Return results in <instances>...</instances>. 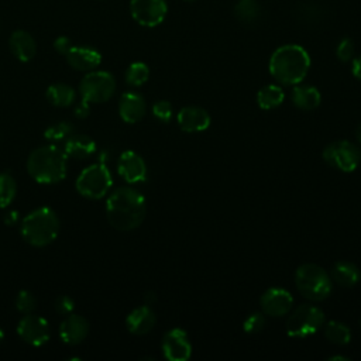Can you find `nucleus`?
I'll list each match as a JSON object with an SVG mask.
<instances>
[{
  "label": "nucleus",
  "mask_w": 361,
  "mask_h": 361,
  "mask_svg": "<svg viewBox=\"0 0 361 361\" xmlns=\"http://www.w3.org/2000/svg\"><path fill=\"white\" fill-rule=\"evenodd\" d=\"M147 204L144 196L130 186L117 188L107 199L106 216L113 228L130 231L145 219Z\"/></svg>",
  "instance_id": "1"
},
{
  "label": "nucleus",
  "mask_w": 361,
  "mask_h": 361,
  "mask_svg": "<svg viewBox=\"0 0 361 361\" xmlns=\"http://www.w3.org/2000/svg\"><path fill=\"white\" fill-rule=\"evenodd\" d=\"M309 68L307 51L296 44L276 48L269 58V73L281 85H299L306 78Z\"/></svg>",
  "instance_id": "2"
},
{
  "label": "nucleus",
  "mask_w": 361,
  "mask_h": 361,
  "mask_svg": "<svg viewBox=\"0 0 361 361\" xmlns=\"http://www.w3.org/2000/svg\"><path fill=\"white\" fill-rule=\"evenodd\" d=\"M68 155L56 145H42L35 148L27 158L30 176L39 183H56L66 175Z\"/></svg>",
  "instance_id": "3"
},
{
  "label": "nucleus",
  "mask_w": 361,
  "mask_h": 361,
  "mask_svg": "<svg viewBox=\"0 0 361 361\" xmlns=\"http://www.w3.org/2000/svg\"><path fill=\"white\" fill-rule=\"evenodd\" d=\"M59 231V219L49 207H38L28 213L21 223L23 238L34 247L51 244Z\"/></svg>",
  "instance_id": "4"
},
{
  "label": "nucleus",
  "mask_w": 361,
  "mask_h": 361,
  "mask_svg": "<svg viewBox=\"0 0 361 361\" xmlns=\"http://www.w3.org/2000/svg\"><path fill=\"white\" fill-rule=\"evenodd\" d=\"M295 285L299 293L310 302L327 299L333 290L331 276L316 264H302L295 272Z\"/></svg>",
  "instance_id": "5"
},
{
  "label": "nucleus",
  "mask_w": 361,
  "mask_h": 361,
  "mask_svg": "<svg viewBox=\"0 0 361 361\" xmlns=\"http://www.w3.org/2000/svg\"><path fill=\"white\" fill-rule=\"evenodd\" d=\"M113 179L110 171L103 162L86 166L78 176L75 186L76 190L87 199H102L110 190Z\"/></svg>",
  "instance_id": "6"
},
{
  "label": "nucleus",
  "mask_w": 361,
  "mask_h": 361,
  "mask_svg": "<svg viewBox=\"0 0 361 361\" xmlns=\"http://www.w3.org/2000/svg\"><path fill=\"white\" fill-rule=\"evenodd\" d=\"M324 322V313L314 305L298 306L286 320V333L295 338H305L314 334Z\"/></svg>",
  "instance_id": "7"
},
{
  "label": "nucleus",
  "mask_w": 361,
  "mask_h": 361,
  "mask_svg": "<svg viewBox=\"0 0 361 361\" xmlns=\"http://www.w3.org/2000/svg\"><path fill=\"white\" fill-rule=\"evenodd\" d=\"M116 90L114 76L106 71H90L79 83V93L89 103H104Z\"/></svg>",
  "instance_id": "8"
},
{
  "label": "nucleus",
  "mask_w": 361,
  "mask_h": 361,
  "mask_svg": "<svg viewBox=\"0 0 361 361\" xmlns=\"http://www.w3.org/2000/svg\"><path fill=\"white\" fill-rule=\"evenodd\" d=\"M324 162L341 172H353L361 162V149L348 140L333 141L323 149Z\"/></svg>",
  "instance_id": "9"
},
{
  "label": "nucleus",
  "mask_w": 361,
  "mask_h": 361,
  "mask_svg": "<svg viewBox=\"0 0 361 361\" xmlns=\"http://www.w3.org/2000/svg\"><path fill=\"white\" fill-rule=\"evenodd\" d=\"M130 11L140 25L155 27L164 21L168 6L165 0H131Z\"/></svg>",
  "instance_id": "10"
},
{
  "label": "nucleus",
  "mask_w": 361,
  "mask_h": 361,
  "mask_svg": "<svg viewBox=\"0 0 361 361\" xmlns=\"http://www.w3.org/2000/svg\"><path fill=\"white\" fill-rule=\"evenodd\" d=\"M162 354L169 361H188L192 355V344L188 333L175 327L165 333L161 343Z\"/></svg>",
  "instance_id": "11"
},
{
  "label": "nucleus",
  "mask_w": 361,
  "mask_h": 361,
  "mask_svg": "<svg viewBox=\"0 0 361 361\" xmlns=\"http://www.w3.org/2000/svg\"><path fill=\"white\" fill-rule=\"evenodd\" d=\"M259 305H261V310L265 316L282 317L286 313H289V310L292 309L293 296L290 295L289 290L279 288V286H274V288L267 289L261 295Z\"/></svg>",
  "instance_id": "12"
},
{
  "label": "nucleus",
  "mask_w": 361,
  "mask_h": 361,
  "mask_svg": "<svg viewBox=\"0 0 361 361\" xmlns=\"http://www.w3.org/2000/svg\"><path fill=\"white\" fill-rule=\"evenodd\" d=\"M18 336L31 345H42L49 340V324L45 319L35 314H25L17 324Z\"/></svg>",
  "instance_id": "13"
},
{
  "label": "nucleus",
  "mask_w": 361,
  "mask_h": 361,
  "mask_svg": "<svg viewBox=\"0 0 361 361\" xmlns=\"http://www.w3.org/2000/svg\"><path fill=\"white\" fill-rule=\"evenodd\" d=\"M118 175L128 183H138L147 178V165L142 157L134 151H124L117 162Z\"/></svg>",
  "instance_id": "14"
},
{
  "label": "nucleus",
  "mask_w": 361,
  "mask_h": 361,
  "mask_svg": "<svg viewBox=\"0 0 361 361\" xmlns=\"http://www.w3.org/2000/svg\"><path fill=\"white\" fill-rule=\"evenodd\" d=\"M178 126L185 133H200L209 128L210 116L200 106H186L182 107L178 113Z\"/></svg>",
  "instance_id": "15"
},
{
  "label": "nucleus",
  "mask_w": 361,
  "mask_h": 361,
  "mask_svg": "<svg viewBox=\"0 0 361 361\" xmlns=\"http://www.w3.org/2000/svg\"><path fill=\"white\" fill-rule=\"evenodd\" d=\"M66 62L76 71L90 72L97 68L102 62V55L97 49L87 45H72L66 52Z\"/></svg>",
  "instance_id": "16"
},
{
  "label": "nucleus",
  "mask_w": 361,
  "mask_h": 361,
  "mask_svg": "<svg viewBox=\"0 0 361 361\" xmlns=\"http://www.w3.org/2000/svg\"><path fill=\"white\" fill-rule=\"evenodd\" d=\"M89 322L79 314H68L59 326V337L65 344L76 345L82 343L89 333Z\"/></svg>",
  "instance_id": "17"
},
{
  "label": "nucleus",
  "mask_w": 361,
  "mask_h": 361,
  "mask_svg": "<svg viewBox=\"0 0 361 361\" xmlns=\"http://www.w3.org/2000/svg\"><path fill=\"white\" fill-rule=\"evenodd\" d=\"M147 111V104L144 97L137 92H127L120 97L118 102V113L120 117L128 123L134 124L138 123Z\"/></svg>",
  "instance_id": "18"
},
{
  "label": "nucleus",
  "mask_w": 361,
  "mask_h": 361,
  "mask_svg": "<svg viewBox=\"0 0 361 361\" xmlns=\"http://www.w3.org/2000/svg\"><path fill=\"white\" fill-rule=\"evenodd\" d=\"M155 313L149 305H142L131 310L126 317L127 330L135 336H144L149 333L155 326Z\"/></svg>",
  "instance_id": "19"
},
{
  "label": "nucleus",
  "mask_w": 361,
  "mask_h": 361,
  "mask_svg": "<svg viewBox=\"0 0 361 361\" xmlns=\"http://www.w3.org/2000/svg\"><path fill=\"white\" fill-rule=\"evenodd\" d=\"M10 49L21 62H28L34 58L37 45L31 34L24 30H16L10 37Z\"/></svg>",
  "instance_id": "20"
},
{
  "label": "nucleus",
  "mask_w": 361,
  "mask_h": 361,
  "mask_svg": "<svg viewBox=\"0 0 361 361\" xmlns=\"http://www.w3.org/2000/svg\"><path fill=\"white\" fill-rule=\"evenodd\" d=\"M63 151L68 157L76 159H86L96 151L94 141L85 134H71L65 138Z\"/></svg>",
  "instance_id": "21"
},
{
  "label": "nucleus",
  "mask_w": 361,
  "mask_h": 361,
  "mask_svg": "<svg viewBox=\"0 0 361 361\" xmlns=\"http://www.w3.org/2000/svg\"><path fill=\"white\" fill-rule=\"evenodd\" d=\"M292 103L300 110H313L319 107L322 102V94L317 87L310 85H295L292 94Z\"/></svg>",
  "instance_id": "22"
},
{
  "label": "nucleus",
  "mask_w": 361,
  "mask_h": 361,
  "mask_svg": "<svg viewBox=\"0 0 361 361\" xmlns=\"http://www.w3.org/2000/svg\"><path fill=\"white\" fill-rule=\"evenodd\" d=\"M330 276L336 283L345 288H351L358 283L361 272L355 264L350 261H338L333 265Z\"/></svg>",
  "instance_id": "23"
},
{
  "label": "nucleus",
  "mask_w": 361,
  "mask_h": 361,
  "mask_svg": "<svg viewBox=\"0 0 361 361\" xmlns=\"http://www.w3.org/2000/svg\"><path fill=\"white\" fill-rule=\"evenodd\" d=\"M47 99L52 106L66 107L75 102L76 92L66 83H54L47 90Z\"/></svg>",
  "instance_id": "24"
},
{
  "label": "nucleus",
  "mask_w": 361,
  "mask_h": 361,
  "mask_svg": "<svg viewBox=\"0 0 361 361\" xmlns=\"http://www.w3.org/2000/svg\"><path fill=\"white\" fill-rule=\"evenodd\" d=\"M285 92L278 85H267L257 93V103L262 110H272L282 104Z\"/></svg>",
  "instance_id": "25"
},
{
  "label": "nucleus",
  "mask_w": 361,
  "mask_h": 361,
  "mask_svg": "<svg viewBox=\"0 0 361 361\" xmlns=\"http://www.w3.org/2000/svg\"><path fill=\"white\" fill-rule=\"evenodd\" d=\"M234 14L244 24H255L262 14V8L257 0H238L234 7Z\"/></svg>",
  "instance_id": "26"
},
{
  "label": "nucleus",
  "mask_w": 361,
  "mask_h": 361,
  "mask_svg": "<svg viewBox=\"0 0 361 361\" xmlns=\"http://www.w3.org/2000/svg\"><path fill=\"white\" fill-rule=\"evenodd\" d=\"M324 337L327 338V341L336 345H345L351 340V330L348 329L347 324L337 320H331L324 327Z\"/></svg>",
  "instance_id": "27"
},
{
  "label": "nucleus",
  "mask_w": 361,
  "mask_h": 361,
  "mask_svg": "<svg viewBox=\"0 0 361 361\" xmlns=\"http://www.w3.org/2000/svg\"><path fill=\"white\" fill-rule=\"evenodd\" d=\"M296 11L299 18L309 24L320 21L322 17L324 16L323 6L316 0H302L300 3H298Z\"/></svg>",
  "instance_id": "28"
},
{
  "label": "nucleus",
  "mask_w": 361,
  "mask_h": 361,
  "mask_svg": "<svg viewBox=\"0 0 361 361\" xmlns=\"http://www.w3.org/2000/svg\"><path fill=\"white\" fill-rule=\"evenodd\" d=\"M17 193V183L8 172H0V209L10 206Z\"/></svg>",
  "instance_id": "29"
},
{
  "label": "nucleus",
  "mask_w": 361,
  "mask_h": 361,
  "mask_svg": "<svg viewBox=\"0 0 361 361\" xmlns=\"http://www.w3.org/2000/svg\"><path fill=\"white\" fill-rule=\"evenodd\" d=\"M149 78V68L144 62H133L126 71V82L133 87L144 85Z\"/></svg>",
  "instance_id": "30"
},
{
  "label": "nucleus",
  "mask_w": 361,
  "mask_h": 361,
  "mask_svg": "<svg viewBox=\"0 0 361 361\" xmlns=\"http://www.w3.org/2000/svg\"><path fill=\"white\" fill-rule=\"evenodd\" d=\"M73 133V127L68 121H59L55 124H51L45 131L44 135L49 141H59L66 137H69Z\"/></svg>",
  "instance_id": "31"
},
{
  "label": "nucleus",
  "mask_w": 361,
  "mask_h": 361,
  "mask_svg": "<svg viewBox=\"0 0 361 361\" xmlns=\"http://www.w3.org/2000/svg\"><path fill=\"white\" fill-rule=\"evenodd\" d=\"M265 327V314L262 312H254L248 314L243 322V330L248 334H257Z\"/></svg>",
  "instance_id": "32"
},
{
  "label": "nucleus",
  "mask_w": 361,
  "mask_h": 361,
  "mask_svg": "<svg viewBox=\"0 0 361 361\" xmlns=\"http://www.w3.org/2000/svg\"><path fill=\"white\" fill-rule=\"evenodd\" d=\"M37 306V300L34 298V295L28 290H21L17 298H16V307L18 312L28 314L31 313Z\"/></svg>",
  "instance_id": "33"
},
{
  "label": "nucleus",
  "mask_w": 361,
  "mask_h": 361,
  "mask_svg": "<svg viewBox=\"0 0 361 361\" xmlns=\"http://www.w3.org/2000/svg\"><path fill=\"white\" fill-rule=\"evenodd\" d=\"M354 52H355V47L351 38H343L337 48H336V56L341 61V62H348L353 61L354 58Z\"/></svg>",
  "instance_id": "34"
},
{
  "label": "nucleus",
  "mask_w": 361,
  "mask_h": 361,
  "mask_svg": "<svg viewBox=\"0 0 361 361\" xmlns=\"http://www.w3.org/2000/svg\"><path fill=\"white\" fill-rule=\"evenodd\" d=\"M172 104L168 100H158L152 106V114L164 123H168L172 118Z\"/></svg>",
  "instance_id": "35"
},
{
  "label": "nucleus",
  "mask_w": 361,
  "mask_h": 361,
  "mask_svg": "<svg viewBox=\"0 0 361 361\" xmlns=\"http://www.w3.org/2000/svg\"><path fill=\"white\" fill-rule=\"evenodd\" d=\"M75 307V303L72 300V298L66 296V295H62L59 296L56 300H55V309L59 314H63V316H68L72 313Z\"/></svg>",
  "instance_id": "36"
},
{
  "label": "nucleus",
  "mask_w": 361,
  "mask_h": 361,
  "mask_svg": "<svg viewBox=\"0 0 361 361\" xmlns=\"http://www.w3.org/2000/svg\"><path fill=\"white\" fill-rule=\"evenodd\" d=\"M54 47L55 49L59 52V54H63L66 55V52L72 48V44H71V39L68 37H58L54 42Z\"/></svg>",
  "instance_id": "37"
},
{
  "label": "nucleus",
  "mask_w": 361,
  "mask_h": 361,
  "mask_svg": "<svg viewBox=\"0 0 361 361\" xmlns=\"http://www.w3.org/2000/svg\"><path fill=\"white\" fill-rule=\"evenodd\" d=\"M90 103L89 102H86V100H80L79 102V104H76V109H75V116L76 117H79V118H85V117H87V114H89V111H90V106H89Z\"/></svg>",
  "instance_id": "38"
},
{
  "label": "nucleus",
  "mask_w": 361,
  "mask_h": 361,
  "mask_svg": "<svg viewBox=\"0 0 361 361\" xmlns=\"http://www.w3.org/2000/svg\"><path fill=\"white\" fill-rule=\"evenodd\" d=\"M351 72L354 75V78L361 80V55L357 58H353V66H351Z\"/></svg>",
  "instance_id": "39"
},
{
  "label": "nucleus",
  "mask_w": 361,
  "mask_h": 361,
  "mask_svg": "<svg viewBox=\"0 0 361 361\" xmlns=\"http://www.w3.org/2000/svg\"><path fill=\"white\" fill-rule=\"evenodd\" d=\"M16 219H17V213H16V212H8V213L6 214V223H7V224L10 223V220H11V223H14Z\"/></svg>",
  "instance_id": "40"
},
{
  "label": "nucleus",
  "mask_w": 361,
  "mask_h": 361,
  "mask_svg": "<svg viewBox=\"0 0 361 361\" xmlns=\"http://www.w3.org/2000/svg\"><path fill=\"white\" fill-rule=\"evenodd\" d=\"M155 300V295H154V292H148L147 295H145V305H151L152 302Z\"/></svg>",
  "instance_id": "41"
},
{
  "label": "nucleus",
  "mask_w": 361,
  "mask_h": 361,
  "mask_svg": "<svg viewBox=\"0 0 361 361\" xmlns=\"http://www.w3.org/2000/svg\"><path fill=\"white\" fill-rule=\"evenodd\" d=\"M329 361H336V360H341V361H350L348 357H344V355H331L327 358Z\"/></svg>",
  "instance_id": "42"
},
{
  "label": "nucleus",
  "mask_w": 361,
  "mask_h": 361,
  "mask_svg": "<svg viewBox=\"0 0 361 361\" xmlns=\"http://www.w3.org/2000/svg\"><path fill=\"white\" fill-rule=\"evenodd\" d=\"M355 135H357V140H358V142L361 144V123L358 124V127H357V130H355Z\"/></svg>",
  "instance_id": "43"
},
{
  "label": "nucleus",
  "mask_w": 361,
  "mask_h": 361,
  "mask_svg": "<svg viewBox=\"0 0 361 361\" xmlns=\"http://www.w3.org/2000/svg\"><path fill=\"white\" fill-rule=\"evenodd\" d=\"M3 338H4V333H3V330L0 329V343L3 341Z\"/></svg>",
  "instance_id": "44"
},
{
  "label": "nucleus",
  "mask_w": 361,
  "mask_h": 361,
  "mask_svg": "<svg viewBox=\"0 0 361 361\" xmlns=\"http://www.w3.org/2000/svg\"><path fill=\"white\" fill-rule=\"evenodd\" d=\"M185 1H195V0H185Z\"/></svg>",
  "instance_id": "45"
},
{
  "label": "nucleus",
  "mask_w": 361,
  "mask_h": 361,
  "mask_svg": "<svg viewBox=\"0 0 361 361\" xmlns=\"http://www.w3.org/2000/svg\"><path fill=\"white\" fill-rule=\"evenodd\" d=\"M360 327H361V319H360Z\"/></svg>",
  "instance_id": "46"
}]
</instances>
